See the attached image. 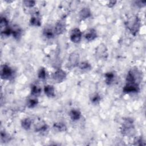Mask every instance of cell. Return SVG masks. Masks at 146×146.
<instances>
[{"label":"cell","instance_id":"1","mask_svg":"<svg viewBox=\"0 0 146 146\" xmlns=\"http://www.w3.org/2000/svg\"><path fill=\"white\" fill-rule=\"evenodd\" d=\"M125 24L131 34L133 36H136L139 31L141 26L139 17L136 15H132L128 18Z\"/></svg>","mask_w":146,"mask_h":146},{"label":"cell","instance_id":"2","mask_svg":"<svg viewBox=\"0 0 146 146\" xmlns=\"http://www.w3.org/2000/svg\"><path fill=\"white\" fill-rule=\"evenodd\" d=\"M141 79V72L137 68H132L127 74L126 83L139 84Z\"/></svg>","mask_w":146,"mask_h":146},{"label":"cell","instance_id":"3","mask_svg":"<svg viewBox=\"0 0 146 146\" xmlns=\"http://www.w3.org/2000/svg\"><path fill=\"white\" fill-rule=\"evenodd\" d=\"M134 129L133 120L132 119L127 117L124 119L121 127V132L124 135H129Z\"/></svg>","mask_w":146,"mask_h":146},{"label":"cell","instance_id":"4","mask_svg":"<svg viewBox=\"0 0 146 146\" xmlns=\"http://www.w3.org/2000/svg\"><path fill=\"white\" fill-rule=\"evenodd\" d=\"M14 70L7 64H3L1 67L0 75L3 80H10L14 76Z\"/></svg>","mask_w":146,"mask_h":146},{"label":"cell","instance_id":"5","mask_svg":"<svg viewBox=\"0 0 146 146\" xmlns=\"http://www.w3.org/2000/svg\"><path fill=\"white\" fill-rule=\"evenodd\" d=\"M67 77L66 72L60 68L56 70L52 75V79L57 83L63 82Z\"/></svg>","mask_w":146,"mask_h":146},{"label":"cell","instance_id":"6","mask_svg":"<svg viewBox=\"0 0 146 146\" xmlns=\"http://www.w3.org/2000/svg\"><path fill=\"white\" fill-rule=\"evenodd\" d=\"M106 46L101 43L95 49V55L99 59H106L108 56V51Z\"/></svg>","mask_w":146,"mask_h":146},{"label":"cell","instance_id":"7","mask_svg":"<svg viewBox=\"0 0 146 146\" xmlns=\"http://www.w3.org/2000/svg\"><path fill=\"white\" fill-rule=\"evenodd\" d=\"M123 91L125 94L137 93L140 91L139 84L126 83L125 85L123 88Z\"/></svg>","mask_w":146,"mask_h":146},{"label":"cell","instance_id":"8","mask_svg":"<svg viewBox=\"0 0 146 146\" xmlns=\"http://www.w3.org/2000/svg\"><path fill=\"white\" fill-rule=\"evenodd\" d=\"M82 33L79 29L74 28L71 31L70 34V40L75 43H78L80 42L82 39Z\"/></svg>","mask_w":146,"mask_h":146},{"label":"cell","instance_id":"9","mask_svg":"<svg viewBox=\"0 0 146 146\" xmlns=\"http://www.w3.org/2000/svg\"><path fill=\"white\" fill-rule=\"evenodd\" d=\"M66 29V21L64 19H61L58 21L55 27V33L56 35H60L64 33Z\"/></svg>","mask_w":146,"mask_h":146},{"label":"cell","instance_id":"10","mask_svg":"<svg viewBox=\"0 0 146 146\" xmlns=\"http://www.w3.org/2000/svg\"><path fill=\"white\" fill-rule=\"evenodd\" d=\"M79 54L78 52L74 51L71 53L68 56V62L70 65L72 67L78 66L79 63Z\"/></svg>","mask_w":146,"mask_h":146},{"label":"cell","instance_id":"11","mask_svg":"<svg viewBox=\"0 0 146 146\" xmlns=\"http://www.w3.org/2000/svg\"><path fill=\"white\" fill-rule=\"evenodd\" d=\"M30 23L31 26L39 27L41 25V17L39 13L36 12L33 14L30 20Z\"/></svg>","mask_w":146,"mask_h":146},{"label":"cell","instance_id":"12","mask_svg":"<svg viewBox=\"0 0 146 146\" xmlns=\"http://www.w3.org/2000/svg\"><path fill=\"white\" fill-rule=\"evenodd\" d=\"M91 15L92 14L90 9L87 7L82 9L79 13V18L82 20H84L91 17Z\"/></svg>","mask_w":146,"mask_h":146},{"label":"cell","instance_id":"13","mask_svg":"<svg viewBox=\"0 0 146 146\" xmlns=\"http://www.w3.org/2000/svg\"><path fill=\"white\" fill-rule=\"evenodd\" d=\"M97 37V32L95 29L92 28L89 29L86 34L84 35V38L88 41H92Z\"/></svg>","mask_w":146,"mask_h":146},{"label":"cell","instance_id":"14","mask_svg":"<svg viewBox=\"0 0 146 146\" xmlns=\"http://www.w3.org/2000/svg\"><path fill=\"white\" fill-rule=\"evenodd\" d=\"M44 92L47 97L52 98L55 96V88L52 85H46L44 87Z\"/></svg>","mask_w":146,"mask_h":146},{"label":"cell","instance_id":"15","mask_svg":"<svg viewBox=\"0 0 146 146\" xmlns=\"http://www.w3.org/2000/svg\"><path fill=\"white\" fill-rule=\"evenodd\" d=\"M69 116L72 120L77 121L81 117V112L77 109H72L69 112Z\"/></svg>","mask_w":146,"mask_h":146},{"label":"cell","instance_id":"16","mask_svg":"<svg viewBox=\"0 0 146 146\" xmlns=\"http://www.w3.org/2000/svg\"><path fill=\"white\" fill-rule=\"evenodd\" d=\"M104 77H105V82L106 84L108 86H110L115 80V75L113 72H112V71L107 72L104 74Z\"/></svg>","mask_w":146,"mask_h":146},{"label":"cell","instance_id":"17","mask_svg":"<svg viewBox=\"0 0 146 146\" xmlns=\"http://www.w3.org/2000/svg\"><path fill=\"white\" fill-rule=\"evenodd\" d=\"M48 125L45 122H40L37 124L35 127V131L36 132H44L48 129Z\"/></svg>","mask_w":146,"mask_h":146},{"label":"cell","instance_id":"18","mask_svg":"<svg viewBox=\"0 0 146 146\" xmlns=\"http://www.w3.org/2000/svg\"><path fill=\"white\" fill-rule=\"evenodd\" d=\"M22 34V30L17 25H15L13 26V27L12 28V34L13 37L16 39H18Z\"/></svg>","mask_w":146,"mask_h":146},{"label":"cell","instance_id":"19","mask_svg":"<svg viewBox=\"0 0 146 146\" xmlns=\"http://www.w3.org/2000/svg\"><path fill=\"white\" fill-rule=\"evenodd\" d=\"M32 124V121L29 117L23 119L21 121V126L22 128L25 130H29L30 129Z\"/></svg>","mask_w":146,"mask_h":146},{"label":"cell","instance_id":"20","mask_svg":"<svg viewBox=\"0 0 146 146\" xmlns=\"http://www.w3.org/2000/svg\"><path fill=\"white\" fill-rule=\"evenodd\" d=\"M43 35L48 39H51L53 38L55 36V31H53L51 28L50 27H46L43 30Z\"/></svg>","mask_w":146,"mask_h":146},{"label":"cell","instance_id":"21","mask_svg":"<svg viewBox=\"0 0 146 146\" xmlns=\"http://www.w3.org/2000/svg\"><path fill=\"white\" fill-rule=\"evenodd\" d=\"M41 88L36 84H33L31 87V94L33 96L36 97L41 93Z\"/></svg>","mask_w":146,"mask_h":146},{"label":"cell","instance_id":"22","mask_svg":"<svg viewBox=\"0 0 146 146\" xmlns=\"http://www.w3.org/2000/svg\"><path fill=\"white\" fill-rule=\"evenodd\" d=\"M38 104V100L36 98L34 97L33 98H30L27 100V106L29 108H33L36 107Z\"/></svg>","mask_w":146,"mask_h":146},{"label":"cell","instance_id":"23","mask_svg":"<svg viewBox=\"0 0 146 146\" xmlns=\"http://www.w3.org/2000/svg\"><path fill=\"white\" fill-rule=\"evenodd\" d=\"M53 127L60 132H63L66 131L67 127L64 123L62 122H57L53 124Z\"/></svg>","mask_w":146,"mask_h":146},{"label":"cell","instance_id":"24","mask_svg":"<svg viewBox=\"0 0 146 146\" xmlns=\"http://www.w3.org/2000/svg\"><path fill=\"white\" fill-rule=\"evenodd\" d=\"M78 66L80 70L83 71H89L91 70L92 68V66L90 63L87 61H84L79 63Z\"/></svg>","mask_w":146,"mask_h":146},{"label":"cell","instance_id":"25","mask_svg":"<svg viewBox=\"0 0 146 146\" xmlns=\"http://www.w3.org/2000/svg\"><path fill=\"white\" fill-rule=\"evenodd\" d=\"M1 31H3L5 29H6L7 27H8L9 26V21L5 17H1Z\"/></svg>","mask_w":146,"mask_h":146},{"label":"cell","instance_id":"26","mask_svg":"<svg viewBox=\"0 0 146 146\" xmlns=\"http://www.w3.org/2000/svg\"><path fill=\"white\" fill-rule=\"evenodd\" d=\"M101 98L99 94L98 93H94L90 96V100L92 103L94 104H97L99 103L100 101Z\"/></svg>","mask_w":146,"mask_h":146},{"label":"cell","instance_id":"27","mask_svg":"<svg viewBox=\"0 0 146 146\" xmlns=\"http://www.w3.org/2000/svg\"><path fill=\"white\" fill-rule=\"evenodd\" d=\"M11 139L10 135L5 131H1V140L3 143H7Z\"/></svg>","mask_w":146,"mask_h":146},{"label":"cell","instance_id":"28","mask_svg":"<svg viewBox=\"0 0 146 146\" xmlns=\"http://www.w3.org/2000/svg\"><path fill=\"white\" fill-rule=\"evenodd\" d=\"M47 72L44 67H41L38 72V77L41 80H44L46 78Z\"/></svg>","mask_w":146,"mask_h":146},{"label":"cell","instance_id":"29","mask_svg":"<svg viewBox=\"0 0 146 146\" xmlns=\"http://www.w3.org/2000/svg\"><path fill=\"white\" fill-rule=\"evenodd\" d=\"M133 145H145V143H144L143 138L140 136V137H136L135 139Z\"/></svg>","mask_w":146,"mask_h":146},{"label":"cell","instance_id":"30","mask_svg":"<svg viewBox=\"0 0 146 146\" xmlns=\"http://www.w3.org/2000/svg\"><path fill=\"white\" fill-rule=\"evenodd\" d=\"M23 3L27 7H32L35 5V1H30V0H25V1H23Z\"/></svg>","mask_w":146,"mask_h":146},{"label":"cell","instance_id":"31","mask_svg":"<svg viewBox=\"0 0 146 146\" xmlns=\"http://www.w3.org/2000/svg\"><path fill=\"white\" fill-rule=\"evenodd\" d=\"M135 4L137 6L141 8L145 6L146 1H137L135 2Z\"/></svg>","mask_w":146,"mask_h":146},{"label":"cell","instance_id":"32","mask_svg":"<svg viewBox=\"0 0 146 146\" xmlns=\"http://www.w3.org/2000/svg\"><path fill=\"white\" fill-rule=\"evenodd\" d=\"M116 3V1H110L109 2H108V3L107 4V5H108V6L109 7H113L114 6H115V3Z\"/></svg>","mask_w":146,"mask_h":146}]
</instances>
